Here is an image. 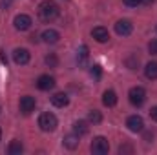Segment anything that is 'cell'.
<instances>
[{
    "label": "cell",
    "mask_w": 157,
    "mask_h": 155,
    "mask_svg": "<svg viewBox=\"0 0 157 155\" xmlns=\"http://www.w3.org/2000/svg\"><path fill=\"white\" fill-rule=\"evenodd\" d=\"M122 4L128 7H137L139 4H143V0H122Z\"/></svg>",
    "instance_id": "23"
},
{
    "label": "cell",
    "mask_w": 157,
    "mask_h": 155,
    "mask_svg": "<svg viewBox=\"0 0 157 155\" xmlns=\"http://www.w3.org/2000/svg\"><path fill=\"white\" fill-rule=\"evenodd\" d=\"M101 120H102L101 112H97V110H91V112L88 113V122H91V124H99Z\"/></svg>",
    "instance_id": "19"
},
{
    "label": "cell",
    "mask_w": 157,
    "mask_h": 155,
    "mask_svg": "<svg viewBox=\"0 0 157 155\" xmlns=\"http://www.w3.org/2000/svg\"><path fill=\"white\" fill-rule=\"evenodd\" d=\"M51 104L57 106V108H66V106L70 104V99H68L66 93H55V95L51 97Z\"/></svg>",
    "instance_id": "12"
},
{
    "label": "cell",
    "mask_w": 157,
    "mask_h": 155,
    "mask_svg": "<svg viewBox=\"0 0 157 155\" xmlns=\"http://www.w3.org/2000/svg\"><path fill=\"white\" fill-rule=\"evenodd\" d=\"M55 86V78L49 77V75H40L39 80H37V88L42 89V91H48Z\"/></svg>",
    "instance_id": "11"
},
{
    "label": "cell",
    "mask_w": 157,
    "mask_h": 155,
    "mask_svg": "<svg viewBox=\"0 0 157 155\" xmlns=\"http://www.w3.org/2000/svg\"><path fill=\"white\" fill-rule=\"evenodd\" d=\"M128 99H130V102L133 104V106H143L144 104V100H146V91H144V88H141V86H135V88H132L130 91H128Z\"/></svg>",
    "instance_id": "4"
},
{
    "label": "cell",
    "mask_w": 157,
    "mask_h": 155,
    "mask_svg": "<svg viewBox=\"0 0 157 155\" xmlns=\"http://www.w3.org/2000/svg\"><path fill=\"white\" fill-rule=\"evenodd\" d=\"M119 153L124 155V153H133V146H130V144H122L121 148H119Z\"/></svg>",
    "instance_id": "22"
},
{
    "label": "cell",
    "mask_w": 157,
    "mask_h": 155,
    "mask_svg": "<svg viewBox=\"0 0 157 155\" xmlns=\"http://www.w3.org/2000/svg\"><path fill=\"white\" fill-rule=\"evenodd\" d=\"M126 64H128V68H130V70H135V68H137V64H139V57L135 59V55H132V57L126 60Z\"/></svg>",
    "instance_id": "21"
},
{
    "label": "cell",
    "mask_w": 157,
    "mask_h": 155,
    "mask_svg": "<svg viewBox=\"0 0 157 155\" xmlns=\"http://www.w3.org/2000/svg\"><path fill=\"white\" fill-rule=\"evenodd\" d=\"M22 152H24V144L20 141H17V139L11 141V144L7 146V153L9 155H20Z\"/></svg>",
    "instance_id": "16"
},
{
    "label": "cell",
    "mask_w": 157,
    "mask_h": 155,
    "mask_svg": "<svg viewBox=\"0 0 157 155\" xmlns=\"http://www.w3.org/2000/svg\"><path fill=\"white\" fill-rule=\"evenodd\" d=\"M132 31H133V24L128 18H122V20H117L115 22V33L117 35L128 37V35H132Z\"/></svg>",
    "instance_id": "6"
},
{
    "label": "cell",
    "mask_w": 157,
    "mask_h": 155,
    "mask_svg": "<svg viewBox=\"0 0 157 155\" xmlns=\"http://www.w3.org/2000/svg\"><path fill=\"white\" fill-rule=\"evenodd\" d=\"M91 37L97 40L99 44H104V42H108V40H110V33H108V29H106V28L97 26V28H93V29H91Z\"/></svg>",
    "instance_id": "10"
},
{
    "label": "cell",
    "mask_w": 157,
    "mask_h": 155,
    "mask_svg": "<svg viewBox=\"0 0 157 155\" xmlns=\"http://www.w3.org/2000/svg\"><path fill=\"white\" fill-rule=\"evenodd\" d=\"M88 46H80V49H78V55H77V60L78 64H84L86 60H88Z\"/></svg>",
    "instance_id": "20"
},
{
    "label": "cell",
    "mask_w": 157,
    "mask_h": 155,
    "mask_svg": "<svg viewBox=\"0 0 157 155\" xmlns=\"http://www.w3.org/2000/svg\"><path fill=\"white\" fill-rule=\"evenodd\" d=\"M35 106H37L35 97H31V95H24V97L20 99V112H22L24 115H29V113L35 110Z\"/></svg>",
    "instance_id": "9"
},
{
    "label": "cell",
    "mask_w": 157,
    "mask_h": 155,
    "mask_svg": "<svg viewBox=\"0 0 157 155\" xmlns=\"http://www.w3.org/2000/svg\"><path fill=\"white\" fill-rule=\"evenodd\" d=\"M46 64H49V66H57V59H55L53 55H49V57H46Z\"/></svg>",
    "instance_id": "26"
},
{
    "label": "cell",
    "mask_w": 157,
    "mask_h": 155,
    "mask_svg": "<svg viewBox=\"0 0 157 155\" xmlns=\"http://www.w3.org/2000/svg\"><path fill=\"white\" fill-rule=\"evenodd\" d=\"M13 24H15V29H18V31H28V29L31 28L33 20H31V17H29V15L20 13V15H17V17H15Z\"/></svg>",
    "instance_id": "5"
},
{
    "label": "cell",
    "mask_w": 157,
    "mask_h": 155,
    "mask_svg": "<svg viewBox=\"0 0 157 155\" xmlns=\"http://www.w3.org/2000/svg\"><path fill=\"white\" fill-rule=\"evenodd\" d=\"M90 150H91L93 155H106L110 152V142H108L106 137H101V135H99V137H95V139L91 141Z\"/></svg>",
    "instance_id": "2"
},
{
    "label": "cell",
    "mask_w": 157,
    "mask_h": 155,
    "mask_svg": "<svg viewBox=\"0 0 157 155\" xmlns=\"http://www.w3.org/2000/svg\"><path fill=\"white\" fill-rule=\"evenodd\" d=\"M102 104L108 106V108H113L117 104V93L113 89H106L104 95H102Z\"/></svg>",
    "instance_id": "13"
},
{
    "label": "cell",
    "mask_w": 157,
    "mask_h": 155,
    "mask_svg": "<svg viewBox=\"0 0 157 155\" xmlns=\"http://www.w3.org/2000/svg\"><path fill=\"white\" fill-rule=\"evenodd\" d=\"M0 112H2V110H0Z\"/></svg>",
    "instance_id": "31"
},
{
    "label": "cell",
    "mask_w": 157,
    "mask_h": 155,
    "mask_svg": "<svg viewBox=\"0 0 157 155\" xmlns=\"http://www.w3.org/2000/svg\"><path fill=\"white\" fill-rule=\"evenodd\" d=\"M155 0H143V4H146V6H150V4H154Z\"/></svg>",
    "instance_id": "29"
},
{
    "label": "cell",
    "mask_w": 157,
    "mask_h": 155,
    "mask_svg": "<svg viewBox=\"0 0 157 155\" xmlns=\"http://www.w3.org/2000/svg\"><path fill=\"white\" fill-rule=\"evenodd\" d=\"M60 9L57 6V2L53 0H44L39 4V18L42 22H53L57 17H59Z\"/></svg>",
    "instance_id": "1"
},
{
    "label": "cell",
    "mask_w": 157,
    "mask_h": 155,
    "mask_svg": "<svg viewBox=\"0 0 157 155\" xmlns=\"http://www.w3.org/2000/svg\"><path fill=\"white\" fill-rule=\"evenodd\" d=\"M73 133L78 135V137H82V135H86L88 133V124L84 122V120H78L73 124Z\"/></svg>",
    "instance_id": "18"
},
{
    "label": "cell",
    "mask_w": 157,
    "mask_h": 155,
    "mask_svg": "<svg viewBox=\"0 0 157 155\" xmlns=\"http://www.w3.org/2000/svg\"><path fill=\"white\" fill-rule=\"evenodd\" d=\"M0 139H2V130H0Z\"/></svg>",
    "instance_id": "30"
},
{
    "label": "cell",
    "mask_w": 157,
    "mask_h": 155,
    "mask_svg": "<svg viewBox=\"0 0 157 155\" xmlns=\"http://www.w3.org/2000/svg\"><path fill=\"white\" fill-rule=\"evenodd\" d=\"M78 139H80L78 135L70 133V135H66V137H64V141H62V142H64V146H66L68 150H75V148L78 146Z\"/></svg>",
    "instance_id": "15"
},
{
    "label": "cell",
    "mask_w": 157,
    "mask_h": 155,
    "mask_svg": "<svg viewBox=\"0 0 157 155\" xmlns=\"http://www.w3.org/2000/svg\"><path fill=\"white\" fill-rule=\"evenodd\" d=\"M150 117H152V120H155L157 122V106H154V108L150 110Z\"/></svg>",
    "instance_id": "27"
},
{
    "label": "cell",
    "mask_w": 157,
    "mask_h": 155,
    "mask_svg": "<svg viewBox=\"0 0 157 155\" xmlns=\"http://www.w3.org/2000/svg\"><path fill=\"white\" fill-rule=\"evenodd\" d=\"M42 40L46 42V44H57L59 39H60V35H59V31H55V29H46V31H42Z\"/></svg>",
    "instance_id": "14"
},
{
    "label": "cell",
    "mask_w": 157,
    "mask_h": 155,
    "mask_svg": "<svg viewBox=\"0 0 157 155\" xmlns=\"http://www.w3.org/2000/svg\"><path fill=\"white\" fill-rule=\"evenodd\" d=\"M29 59H31V55H29V51L24 49V47H17V49L13 51V60H15V64H18V66L28 64Z\"/></svg>",
    "instance_id": "8"
},
{
    "label": "cell",
    "mask_w": 157,
    "mask_h": 155,
    "mask_svg": "<svg viewBox=\"0 0 157 155\" xmlns=\"http://www.w3.org/2000/svg\"><path fill=\"white\" fill-rule=\"evenodd\" d=\"M148 51L152 55H157V40H150L148 42Z\"/></svg>",
    "instance_id": "24"
},
{
    "label": "cell",
    "mask_w": 157,
    "mask_h": 155,
    "mask_svg": "<svg viewBox=\"0 0 157 155\" xmlns=\"http://www.w3.org/2000/svg\"><path fill=\"white\" fill-rule=\"evenodd\" d=\"M144 75L150 80H155L157 78V62H148L144 66Z\"/></svg>",
    "instance_id": "17"
},
{
    "label": "cell",
    "mask_w": 157,
    "mask_h": 155,
    "mask_svg": "<svg viewBox=\"0 0 157 155\" xmlns=\"http://www.w3.org/2000/svg\"><path fill=\"white\" fill-rule=\"evenodd\" d=\"M91 77H95V78L101 77V66H93L91 68Z\"/></svg>",
    "instance_id": "25"
},
{
    "label": "cell",
    "mask_w": 157,
    "mask_h": 155,
    "mask_svg": "<svg viewBox=\"0 0 157 155\" xmlns=\"http://www.w3.org/2000/svg\"><path fill=\"white\" fill-rule=\"evenodd\" d=\"M0 53H2V55H0V59H2V62H4V64H7V57H6V53H4V51H0Z\"/></svg>",
    "instance_id": "28"
},
{
    "label": "cell",
    "mask_w": 157,
    "mask_h": 155,
    "mask_svg": "<svg viewBox=\"0 0 157 155\" xmlns=\"http://www.w3.org/2000/svg\"><path fill=\"white\" fill-rule=\"evenodd\" d=\"M126 126H128L130 131L137 133V131H143L144 130V120H143V117H139V115H132V117H128Z\"/></svg>",
    "instance_id": "7"
},
{
    "label": "cell",
    "mask_w": 157,
    "mask_h": 155,
    "mask_svg": "<svg viewBox=\"0 0 157 155\" xmlns=\"http://www.w3.org/2000/svg\"><path fill=\"white\" fill-rule=\"evenodd\" d=\"M57 124H59L57 117L53 115V113H49V112H46V113H42L39 117V126L42 131H53L57 128Z\"/></svg>",
    "instance_id": "3"
}]
</instances>
